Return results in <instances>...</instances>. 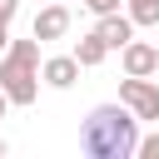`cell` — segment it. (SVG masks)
I'll return each mask as SVG.
<instances>
[{"instance_id":"cell-1","label":"cell","mask_w":159,"mask_h":159,"mask_svg":"<svg viewBox=\"0 0 159 159\" xmlns=\"http://www.w3.org/2000/svg\"><path fill=\"white\" fill-rule=\"evenodd\" d=\"M80 149L89 159H129V154H139V114L124 99L119 104H94L84 114Z\"/></svg>"},{"instance_id":"cell-2","label":"cell","mask_w":159,"mask_h":159,"mask_svg":"<svg viewBox=\"0 0 159 159\" xmlns=\"http://www.w3.org/2000/svg\"><path fill=\"white\" fill-rule=\"evenodd\" d=\"M40 45L45 40H10V50L0 55V84H5V94L15 99V104H35V94H40Z\"/></svg>"},{"instance_id":"cell-3","label":"cell","mask_w":159,"mask_h":159,"mask_svg":"<svg viewBox=\"0 0 159 159\" xmlns=\"http://www.w3.org/2000/svg\"><path fill=\"white\" fill-rule=\"evenodd\" d=\"M119 99L139 114V119H159V84L149 75H124L119 80Z\"/></svg>"},{"instance_id":"cell-4","label":"cell","mask_w":159,"mask_h":159,"mask_svg":"<svg viewBox=\"0 0 159 159\" xmlns=\"http://www.w3.org/2000/svg\"><path fill=\"white\" fill-rule=\"evenodd\" d=\"M65 30H70V5H65V0H50V5L35 15V25H30L35 40H60Z\"/></svg>"},{"instance_id":"cell-5","label":"cell","mask_w":159,"mask_h":159,"mask_svg":"<svg viewBox=\"0 0 159 159\" xmlns=\"http://www.w3.org/2000/svg\"><path fill=\"white\" fill-rule=\"evenodd\" d=\"M119 65H124V75H154V70H159V45L129 40V45L119 50Z\"/></svg>"},{"instance_id":"cell-6","label":"cell","mask_w":159,"mask_h":159,"mask_svg":"<svg viewBox=\"0 0 159 159\" xmlns=\"http://www.w3.org/2000/svg\"><path fill=\"white\" fill-rule=\"evenodd\" d=\"M94 30H99V40H104L109 50H124V45L134 40V30H139V25H134L129 15H119V10H109V15H99V25H94Z\"/></svg>"},{"instance_id":"cell-7","label":"cell","mask_w":159,"mask_h":159,"mask_svg":"<svg viewBox=\"0 0 159 159\" xmlns=\"http://www.w3.org/2000/svg\"><path fill=\"white\" fill-rule=\"evenodd\" d=\"M80 70H84V65H80L75 55H50V60L40 65V75H45L50 89H70V84L80 80Z\"/></svg>"},{"instance_id":"cell-8","label":"cell","mask_w":159,"mask_h":159,"mask_svg":"<svg viewBox=\"0 0 159 159\" xmlns=\"http://www.w3.org/2000/svg\"><path fill=\"white\" fill-rule=\"evenodd\" d=\"M104 55H109V45H104V40H99V30H89V35H84V40H80V45H75V60H80V65H84V70H94V65H99V60H104Z\"/></svg>"},{"instance_id":"cell-9","label":"cell","mask_w":159,"mask_h":159,"mask_svg":"<svg viewBox=\"0 0 159 159\" xmlns=\"http://www.w3.org/2000/svg\"><path fill=\"white\" fill-rule=\"evenodd\" d=\"M129 20L134 25H159V0H129Z\"/></svg>"},{"instance_id":"cell-10","label":"cell","mask_w":159,"mask_h":159,"mask_svg":"<svg viewBox=\"0 0 159 159\" xmlns=\"http://www.w3.org/2000/svg\"><path fill=\"white\" fill-rule=\"evenodd\" d=\"M139 159H159V129L139 139Z\"/></svg>"},{"instance_id":"cell-11","label":"cell","mask_w":159,"mask_h":159,"mask_svg":"<svg viewBox=\"0 0 159 159\" xmlns=\"http://www.w3.org/2000/svg\"><path fill=\"white\" fill-rule=\"evenodd\" d=\"M84 10H94V15H109V10H119V0H80Z\"/></svg>"},{"instance_id":"cell-12","label":"cell","mask_w":159,"mask_h":159,"mask_svg":"<svg viewBox=\"0 0 159 159\" xmlns=\"http://www.w3.org/2000/svg\"><path fill=\"white\" fill-rule=\"evenodd\" d=\"M15 10H20V0H0V20H15Z\"/></svg>"},{"instance_id":"cell-13","label":"cell","mask_w":159,"mask_h":159,"mask_svg":"<svg viewBox=\"0 0 159 159\" xmlns=\"http://www.w3.org/2000/svg\"><path fill=\"white\" fill-rule=\"evenodd\" d=\"M10 50V20H0V55Z\"/></svg>"},{"instance_id":"cell-14","label":"cell","mask_w":159,"mask_h":159,"mask_svg":"<svg viewBox=\"0 0 159 159\" xmlns=\"http://www.w3.org/2000/svg\"><path fill=\"white\" fill-rule=\"evenodd\" d=\"M10 104H15V99H10V94H5V84H0V119H5V109H10Z\"/></svg>"},{"instance_id":"cell-15","label":"cell","mask_w":159,"mask_h":159,"mask_svg":"<svg viewBox=\"0 0 159 159\" xmlns=\"http://www.w3.org/2000/svg\"><path fill=\"white\" fill-rule=\"evenodd\" d=\"M5 154H10V144H5V139H0V159H5Z\"/></svg>"}]
</instances>
